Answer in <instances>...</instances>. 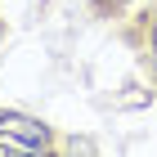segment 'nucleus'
<instances>
[{
    "instance_id": "obj_1",
    "label": "nucleus",
    "mask_w": 157,
    "mask_h": 157,
    "mask_svg": "<svg viewBox=\"0 0 157 157\" xmlns=\"http://www.w3.org/2000/svg\"><path fill=\"white\" fill-rule=\"evenodd\" d=\"M49 148V130L23 112H0V153L5 157H27Z\"/></svg>"
},
{
    "instance_id": "obj_3",
    "label": "nucleus",
    "mask_w": 157,
    "mask_h": 157,
    "mask_svg": "<svg viewBox=\"0 0 157 157\" xmlns=\"http://www.w3.org/2000/svg\"><path fill=\"white\" fill-rule=\"evenodd\" d=\"M153 63H157V32H153Z\"/></svg>"
},
{
    "instance_id": "obj_2",
    "label": "nucleus",
    "mask_w": 157,
    "mask_h": 157,
    "mask_svg": "<svg viewBox=\"0 0 157 157\" xmlns=\"http://www.w3.org/2000/svg\"><path fill=\"white\" fill-rule=\"evenodd\" d=\"M99 5H112V9H117V5H126V0H99Z\"/></svg>"
}]
</instances>
